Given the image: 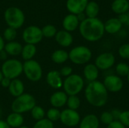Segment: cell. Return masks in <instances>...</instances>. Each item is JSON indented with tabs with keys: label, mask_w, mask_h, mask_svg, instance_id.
Wrapping results in <instances>:
<instances>
[{
	"label": "cell",
	"mask_w": 129,
	"mask_h": 128,
	"mask_svg": "<svg viewBox=\"0 0 129 128\" xmlns=\"http://www.w3.org/2000/svg\"><path fill=\"white\" fill-rule=\"evenodd\" d=\"M82 37L90 42H95L102 38L105 33L104 23L99 18H86L79 26Z\"/></svg>",
	"instance_id": "obj_1"
},
{
	"label": "cell",
	"mask_w": 129,
	"mask_h": 128,
	"mask_svg": "<svg viewBox=\"0 0 129 128\" xmlns=\"http://www.w3.org/2000/svg\"><path fill=\"white\" fill-rule=\"evenodd\" d=\"M85 97L87 102L94 107L104 106L108 100V91L103 82L94 81L89 82L85 89Z\"/></svg>",
	"instance_id": "obj_2"
},
{
	"label": "cell",
	"mask_w": 129,
	"mask_h": 128,
	"mask_svg": "<svg viewBox=\"0 0 129 128\" xmlns=\"http://www.w3.org/2000/svg\"><path fill=\"white\" fill-rule=\"evenodd\" d=\"M36 105L35 97L29 94L24 93L14 100L11 107L13 112L23 114L30 112Z\"/></svg>",
	"instance_id": "obj_3"
},
{
	"label": "cell",
	"mask_w": 129,
	"mask_h": 128,
	"mask_svg": "<svg viewBox=\"0 0 129 128\" xmlns=\"http://www.w3.org/2000/svg\"><path fill=\"white\" fill-rule=\"evenodd\" d=\"M4 19L8 27L17 29L23 25L25 22V14L23 11L17 7H9L4 12Z\"/></svg>",
	"instance_id": "obj_4"
},
{
	"label": "cell",
	"mask_w": 129,
	"mask_h": 128,
	"mask_svg": "<svg viewBox=\"0 0 129 128\" xmlns=\"http://www.w3.org/2000/svg\"><path fill=\"white\" fill-rule=\"evenodd\" d=\"M85 81L83 78L78 74H72L67 77L63 82V91L68 96L78 95L84 88Z\"/></svg>",
	"instance_id": "obj_5"
},
{
	"label": "cell",
	"mask_w": 129,
	"mask_h": 128,
	"mask_svg": "<svg viewBox=\"0 0 129 128\" xmlns=\"http://www.w3.org/2000/svg\"><path fill=\"white\" fill-rule=\"evenodd\" d=\"M92 57L91 49L84 45L74 47L69 52V60L76 65L87 64Z\"/></svg>",
	"instance_id": "obj_6"
},
{
	"label": "cell",
	"mask_w": 129,
	"mask_h": 128,
	"mask_svg": "<svg viewBox=\"0 0 129 128\" xmlns=\"http://www.w3.org/2000/svg\"><path fill=\"white\" fill-rule=\"evenodd\" d=\"M1 71L4 77L11 80L18 78L23 73V63L17 59H8L4 61Z\"/></svg>",
	"instance_id": "obj_7"
},
{
	"label": "cell",
	"mask_w": 129,
	"mask_h": 128,
	"mask_svg": "<svg viewBox=\"0 0 129 128\" xmlns=\"http://www.w3.org/2000/svg\"><path fill=\"white\" fill-rule=\"evenodd\" d=\"M23 72L28 80L33 82H36L42 78V68L38 61L33 59L24 61L23 63Z\"/></svg>",
	"instance_id": "obj_8"
},
{
	"label": "cell",
	"mask_w": 129,
	"mask_h": 128,
	"mask_svg": "<svg viewBox=\"0 0 129 128\" xmlns=\"http://www.w3.org/2000/svg\"><path fill=\"white\" fill-rule=\"evenodd\" d=\"M43 38L42 29L37 26H29L24 29L22 33V38L26 44L37 45Z\"/></svg>",
	"instance_id": "obj_9"
},
{
	"label": "cell",
	"mask_w": 129,
	"mask_h": 128,
	"mask_svg": "<svg viewBox=\"0 0 129 128\" xmlns=\"http://www.w3.org/2000/svg\"><path fill=\"white\" fill-rule=\"evenodd\" d=\"M60 120L61 123L65 126L72 127L79 124V122L81 121V116L77 111L66 109L60 112Z\"/></svg>",
	"instance_id": "obj_10"
},
{
	"label": "cell",
	"mask_w": 129,
	"mask_h": 128,
	"mask_svg": "<svg viewBox=\"0 0 129 128\" xmlns=\"http://www.w3.org/2000/svg\"><path fill=\"white\" fill-rule=\"evenodd\" d=\"M104 87L108 92L117 93L122 90L124 87V82L121 77L117 75H108L103 81Z\"/></svg>",
	"instance_id": "obj_11"
},
{
	"label": "cell",
	"mask_w": 129,
	"mask_h": 128,
	"mask_svg": "<svg viewBox=\"0 0 129 128\" xmlns=\"http://www.w3.org/2000/svg\"><path fill=\"white\" fill-rule=\"evenodd\" d=\"M116 62V57L110 52H104L98 55L94 61L95 66L99 70H107L113 67Z\"/></svg>",
	"instance_id": "obj_12"
},
{
	"label": "cell",
	"mask_w": 129,
	"mask_h": 128,
	"mask_svg": "<svg viewBox=\"0 0 129 128\" xmlns=\"http://www.w3.org/2000/svg\"><path fill=\"white\" fill-rule=\"evenodd\" d=\"M88 2V0H67L66 7L70 14L78 15L85 11Z\"/></svg>",
	"instance_id": "obj_13"
},
{
	"label": "cell",
	"mask_w": 129,
	"mask_h": 128,
	"mask_svg": "<svg viewBox=\"0 0 129 128\" xmlns=\"http://www.w3.org/2000/svg\"><path fill=\"white\" fill-rule=\"evenodd\" d=\"M46 82L51 88L58 90L63 87V81L62 80V76L60 75V72L51 70L48 72L46 75Z\"/></svg>",
	"instance_id": "obj_14"
},
{
	"label": "cell",
	"mask_w": 129,
	"mask_h": 128,
	"mask_svg": "<svg viewBox=\"0 0 129 128\" xmlns=\"http://www.w3.org/2000/svg\"><path fill=\"white\" fill-rule=\"evenodd\" d=\"M79 24L80 21L79 20L77 15L73 14H69L65 16L62 22L63 29L70 32L77 29L79 26Z\"/></svg>",
	"instance_id": "obj_15"
},
{
	"label": "cell",
	"mask_w": 129,
	"mask_h": 128,
	"mask_svg": "<svg viewBox=\"0 0 129 128\" xmlns=\"http://www.w3.org/2000/svg\"><path fill=\"white\" fill-rule=\"evenodd\" d=\"M54 38L57 43L63 48L70 47L73 42V37L71 32H67L64 29L57 31Z\"/></svg>",
	"instance_id": "obj_16"
},
{
	"label": "cell",
	"mask_w": 129,
	"mask_h": 128,
	"mask_svg": "<svg viewBox=\"0 0 129 128\" xmlns=\"http://www.w3.org/2000/svg\"><path fill=\"white\" fill-rule=\"evenodd\" d=\"M122 23L118 17H112L108 19L104 23V30L105 32L114 35L118 33L122 28Z\"/></svg>",
	"instance_id": "obj_17"
},
{
	"label": "cell",
	"mask_w": 129,
	"mask_h": 128,
	"mask_svg": "<svg viewBox=\"0 0 129 128\" xmlns=\"http://www.w3.org/2000/svg\"><path fill=\"white\" fill-rule=\"evenodd\" d=\"M68 95L64 91H56L50 97L51 105L56 109L61 108L67 105Z\"/></svg>",
	"instance_id": "obj_18"
},
{
	"label": "cell",
	"mask_w": 129,
	"mask_h": 128,
	"mask_svg": "<svg viewBox=\"0 0 129 128\" xmlns=\"http://www.w3.org/2000/svg\"><path fill=\"white\" fill-rule=\"evenodd\" d=\"M83 75L88 83L98 81L99 76V69L94 63H87L83 69Z\"/></svg>",
	"instance_id": "obj_19"
},
{
	"label": "cell",
	"mask_w": 129,
	"mask_h": 128,
	"mask_svg": "<svg viewBox=\"0 0 129 128\" xmlns=\"http://www.w3.org/2000/svg\"><path fill=\"white\" fill-rule=\"evenodd\" d=\"M79 128H99L100 119L94 114L85 115L79 122Z\"/></svg>",
	"instance_id": "obj_20"
},
{
	"label": "cell",
	"mask_w": 129,
	"mask_h": 128,
	"mask_svg": "<svg viewBox=\"0 0 129 128\" xmlns=\"http://www.w3.org/2000/svg\"><path fill=\"white\" fill-rule=\"evenodd\" d=\"M8 89L10 94L16 98L22 95L23 94H24L25 88H24V84L23 81L18 78H16V79L11 80V84Z\"/></svg>",
	"instance_id": "obj_21"
},
{
	"label": "cell",
	"mask_w": 129,
	"mask_h": 128,
	"mask_svg": "<svg viewBox=\"0 0 129 128\" xmlns=\"http://www.w3.org/2000/svg\"><path fill=\"white\" fill-rule=\"evenodd\" d=\"M112 11L119 16L129 11V2L128 0H113L111 4Z\"/></svg>",
	"instance_id": "obj_22"
},
{
	"label": "cell",
	"mask_w": 129,
	"mask_h": 128,
	"mask_svg": "<svg viewBox=\"0 0 129 128\" xmlns=\"http://www.w3.org/2000/svg\"><path fill=\"white\" fill-rule=\"evenodd\" d=\"M5 121L11 128H19L23 125L24 118L22 114L12 112L8 115Z\"/></svg>",
	"instance_id": "obj_23"
},
{
	"label": "cell",
	"mask_w": 129,
	"mask_h": 128,
	"mask_svg": "<svg viewBox=\"0 0 129 128\" xmlns=\"http://www.w3.org/2000/svg\"><path fill=\"white\" fill-rule=\"evenodd\" d=\"M22 48H23V46L21 45L20 43H19L16 41H12L7 42L5 45L4 51L8 55L17 56L21 54Z\"/></svg>",
	"instance_id": "obj_24"
},
{
	"label": "cell",
	"mask_w": 129,
	"mask_h": 128,
	"mask_svg": "<svg viewBox=\"0 0 129 128\" xmlns=\"http://www.w3.org/2000/svg\"><path fill=\"white\" fill-rule=\"evenodd\" d=\"M84 13L87 18H96L100 13V6L97 2L90 1L86 5Z\"/></svg>",
	"instance_id": "obj_25"
},
{
	"label": "cell",
	"mask_w": 129,
	"mask_h": 128,
	"mask_svg": "<svg viewBox=\"0 0 129 128\" xmlns=\"http://www.w3.org/2000/svg\"><path fill=\"white\" fill-rule=\"evenodd\" d=\"M51 58L54 63L62 64L69 60V53L65 50L58 49L52 53Z\"/></svg>",
	"instance_id": "obj_26"
},
{
	"label": "cell",
	"mask_w": 129,
	"mask_h": 128,
	"mask_svg": "<svg viewBox=\"0 0 129 128\" xmlns=\"http://www.w3.org/2000/svg\"><path fill=\"white\" fill-rule=\"evenodd\" d=\"M36 51H37V49H36V45L26 44L24 46H23L20 55L22 57V59L24 61H27V60H33V58L35 57L36 54Z\"/></svg>",
	"instance_id": "obj_27"
},
{
	"label": "cell",
	"mask_w": 129,
	"mask_h": 128,
	"mask_svg": "<svg viewBox=\"0 0 129 128\" xmlns=\"http://www.w3.org/2000/svg\"><path fill=\"white\" fill-rule=\"evenodd\" d=\"M67 105L68 106V109L77 111V109H79L81 106V100L77 95L68 96Z\"/></svg>",
	"instance_id": "obj_28"
},
{
	"label": "cell",
	"mask_w": 129,
	"mask_h": 128,
	"mask_svg": "<svg viewBox=\"0 0 129 128\" xmlns=\"http://www.w3.org/2000/svg\"><path fill=\"white\" fill-rule=\"evenodd\" d=\"M116 73L119 77H127L129 73V65L126 63H119L115 67Z\"/></svg>",
	"instance_id": "obj_29"
},
{
	"label": "cell",
	"mask_w": 129,
	"mask_h": 128,
	"mask_svg": "<svg viewBox=\"0 0 129 128\" xmlns=\"http://www.w3.org/2000/svg\"><path fill=\"white\" fill-rule=\"evenodd\" d=\"M42 32L43 37L51 38L53 37H55L57 32V28L54 25L47 24L42 28Z\"/></svg>",
	"instance_id": "obj_30"
},
{
	"label": "cell",
	"mask_w": 129,
	"mask_h": 128,
	"mask_svg": "<svg viewBox=\"0 0 129 128\" xmlns=\"http://www.w3.org/2000/svg\"><path fill=\"white\" fill-rule=\"evenodd\" d=\"M30 112H31V115H32L33 118L35 119L36 121L45 118V116L46 115L44 109L42 107H41L39 106H36V105L33 108V109L30 111Z\"/></svg>",
	"instance_id": "obj_31"
},
{
	"label": "cell",
	"mask_w": 129,
	"mask_h": 128,
	"mask_svg": "<svg viewBox=\"0 0 129 128\" xmlns=\"http://www.w3.org/2000/svg\"><path fill=\"white\" fill-rule=\"evenodd\" d=\"M60 111L58 109L56 108H51L48 110V112H46V118H48V120H50L51 121H52L53 123L54 121H57L58 120H60Z\"/></svg>",
	"instance_id": "obj_32"
},
{
	"label": "cell",
	"mask_w": 129,
	"mask_h": 128,
	"mask_svg": "<svg viewBox=\"0 0 129 128\" xmlns=\"http://www.w3.org/2000/svg\"><path fill=\"white\" fill-rule=\"evenodd\" d=\"M3 38L5 41H7L8 42L14 41V39L17 37V29L11 28V27H8L6 28L4 32H3Z\"/></svg>",
	"instance_id": "obj_33"
},
{
	"label": "cell",
	"mask_w": 129,
	"mask_h": 128,
	"mask_svg": "<svg viewBox=\"0 0 129 128\" xmlns=\"http://www.w3.org/2000/svg\"><path fill=\"white\" fill-rule=\"evenodd\" d=\"M33 128H54V123L48 118H43L37 121Z\"/></svg>",
	"instance_id": "obj_34"
},
{
	"label": "cell",
	"mask_w": 129,
	"mask_h": 128,
	"mask_svg": "<svg viewBox=\"0 0 129 128\" xmlns=\"http://www.w3.org/2000/svg\"><path fill=\"white\" fill-rule=\"evenodd\" d=\"M99 119H100V122L106 125H109L110 123H112L114 121L111 112H108V111H105L102 112Z\"/></svg>",
	"instance_id": "obj_35"
},
{
	"label": "cell",
	"mask_w": 129,
	"mask_h": 128,
	"mask_svg": "<svg viewBox=\"0 0 129 128\" xmlns=\"http://www.w3.org/2000/svg\"><path fill=\"white\" fill-rule=\"evenodd\" d=\"M119 55L124 60H129V43L122 45L118 49Z\"/></svg>",
	"instance_id": "obj_36"
},
{
	"label": "cell",
	"mask_w": 129,
	"mask_h": 128,
	"mask_svg": "<svg viewBox=\"0 0 129 128\" xmlns=\"http://www.w3.org/2000/svg\"><path fill=\"white\" fill-rule=\"evenodd\" d=\"M119 121L125 127H129V110L122 111Z\"/></svg>",
	"instance_id": "obj_37"
},
{
	"label": "cell",
	"mask_w": 129,
	"mask_h": 128,
	"mask_svg": "<svg viewBox=\"0 0 129 128\" xmlns=\"http://www.w3.org/2000/svg\"><path fill=\"white\" fill-rule=\"evenodd\" d=\"M60 74L61 76H63L65 78L73 74V69L72 67L69 66H63L60 71Z\"/></svg>",
	"instance_id": "obj_38"
},
{
	"label": "cell",
	"mask_w": 129,
	"mask_h": 128,
	"mask_svg": "<svg viewBox=\"0 0 129 128\" xmlns=\"http://www.w3.org/2000/svg\"><path fill=\"white\" fill-rule=\"evenodd\" d=\"M118 18L119 19V20L121 21V23H122V25H126L129 26V11L121 14L118 17Z\"/></svg>",
	"instance_id": "obj_39"
},
{
	"label": "cell",
	"mask_w": 129,
	"mask_h": 128,
	"mask_svg": "<svg viewBox=\"0 0 129 128\" xmlns=\"http://www.w3.org/2000/svg\"><path fill=\"white\" fill-rule=\"evenodd\" d=\"M107 128H126L119 121H113L109 125H107Z\"/></svg>",
	"instance_id": "obj_40"
},
{
	"label": "cell",
	"mask_w": 129,
	"mask_h": 128,
	"mask_svg": "<svg viewBox=\"0 0 129 128\" xmlns=\"http://www.w3.org/2000/svg\"><path fill=\"white\" fill-rule=\"evenodd\" d=\"M121 112H122V111H119L117 109H113L111 111V114H112V115L113 117L114 121H119L120 115H121Z\"/></svg>",
	"instance_id": "obj_41"
},
{
	"label": "cell",
	"mask_w": 129,
	"mask_h": 128,
	"mask_svg": "<svg viewBox=\"0 0 129 128\" xmlns=\"http://www.w3.org/2000/svg\"><path fill=\"white\" fill-rule=\"evenodd\" d=\"M11 79L4 77L3 79L2 80V81H1L0 84H1V85H2L3 88H8V87H9L10 84H11Z\"/></svg>",
	"instance_id": "obj_42"
},
{
	"label": "cell",
	"mask_w": 129,
	"mask_h": 128,
	"mask_svg": "<svg viewBox=\"0 0 129 128\" xmlns=\"http://www.w3.org/2000/svg\"><path fill=\"white\" fill-rule=\"evenodd\" d=\"M77 17H78L79 20L80 21V23L87 18V17H86V15H85V14L84 12H83V13H81V14H79L77 15Z\"/></svg>",
	"instance_id": "obj_43"
},
{
	"label": "cell",
	"mask_w": 129,
	"mask_h": 128,
	"mask_svg": "<svg viewBox=\"0 0 129 128\" xmlns=\"http://www.w3.org/2000/svg\"><path fill=\"white\" fill-rule=\"evenodd\" d=\"M5 45V40H4V38H3V37L0 35V52H1L2 51H3V50H4Z\"/></svg>",
	"instance_id": "obj_44"
},
{
	"label": "cell",
	"mask_w": 129,
	"mask_h": 128,
	"mask_svg": "<svg viewBox=\"0 0 129 128\" xmlns=\"http://www.w3.org/2000/svg\"><path fill=\"white\" fill-rule=\"evenodd\" d=\"M0 60L5 61L7 60V53L3 50L0 52Z\"/></svg>",
	"instance_id": "obj_45"
},
{
	"label": "cell",
	"mask_w": 129,
	"mask_h": 128,
	"mask_svg": "<svg viewBox=\"0 0 129 128\" xmlns=\"http://www.w3.org/2000/svg\"><path fill=\"white\" fill-rule=\"evenodd\" d=\"M0 128H11L6 123L5 121L0 119Z\"/></svg>",
	"instance_id": "obj_46"
},
{
	"label": "cell",
	"mask_w": 129,
	"mask_h": 128,
	"mask_svg": "<svg viewBox=\"0 0 129 128\" xmlns=\"http://www.w3.org/2000/svg\"><path fill=\"white\" fill-rule=\"evenodd\" d=\"M3 78H4V75H3L2 71L0 70V83H1V81H2V80L3 79Z\"/></svg>",
	"instance_id": "obj_47"
},
{
	"label": "cell",
	"mask_w": 129,
	"mask_h": 128,
	"mask_svg": "<svg viewBox=\"0 0 129 128\" xmlns=\"http://www.w3.org/2000/svg\"><path fill=\"white\" fill-rule=\"evenodd\" d=\"M19 128H29L27 126H24V125H22L21 127H20Z\"/></svg>",
	"instance_id": "obj_48"
},
{
	"label": "cell",
	"mask_w": 129,
	"mask_h": 128,
	"mask_svg": "<svg viewBox=\"0 0 129 128\" xmlns=\"http://www.w3.org/2000/svg\"><path fill=\"white\" fill-rule=\"evenodd\" d=\"M126 78H127V81H128V84H129V73H128V75H127V77H126Z\"/></svg>",
	"instance_id": "obj_49"
},
{
	"label": "cell",
	"mask_w": 129,
	"mask_h": 128,
	"mask_svg": "<svg viewBox=\"0 0 129 128\" xmlns=\"http://www.w3.org/2000/svg\"><path fill=\"white\" fill-rule=\"evenodd\" d=\"M1 114H2V111H1V109H0V116H1Z\"/></svg>",
	"instance_id": "obj_50"
},
{
	"label": "cell",
	"mask_w": 129,
	"mask_h": 128,
	"mask_svg": "<svg viewBox=\"0 0 129 128\" xmlns=\"http://www.w3.org/2000/svg\"><path fill=\"white\" fill-rule=\"evenodd\" d=\"M128 2H129V0H128Z\"/></svg>",
	"instance_id": "obj_51"
}]
</instances>
